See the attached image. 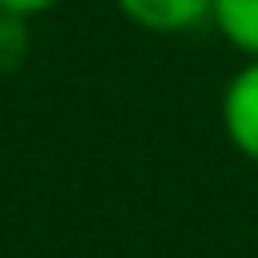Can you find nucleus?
Listing matches in <instances>:
<instances>
[{
	"instance_id": "obj_1",
	"label": "nucleus",
	"mask_w": 258,
	"mask_h": 258,
	"mask_svg": "<svg viewBox=\"0 0 258 258\" xmlns=\"http://www.w3.org/2000/svg\"><path fill=\"white\" fill-rule=\"evenodd\" d=\"M222 129L226 141L258 165V56L246 60L222 89Z\"/></svg>"
},
{
	"instance_id": "obj_2",
	"label": "nucleus",
	"mask_w": 258,
	"mask_h": 258,
	"mask_svg": "<svg viewBox=\"0 0 258 258\" xmlns=\"http://www.w3.org/2000/svg\"><path fill=\"white\" fill-rule=\"evenodd\" d=\"M117 12L153 36H181L214 16V0H113Z\"/></svg>"
},
{
	"instance_id": "obj_3",
	"label": "nucleus",
	"mask_w": 258,
	"mask_h": 258,
	"mask_svg": "<svg viewBox=\"0 0 258 258\" xmlns=\"http://www.w3.org/2000/svg\"><path fill=\"white\" fill-rule=\"evenodd\" d=\"M210 20L242 56H258V0H214Z\"/></svg>"
},
{
	"instance_id": "obj_4",
	"label": "nucleus",
	"mask_w": 258,
	"mask_h": 258,
	"mask_svg": "<svg viewBox=\"0 0 258 258\" xmlns=\"http://www.w3.org/2000/svg\"><path fill=\"white\" fill-rule=\"evenodd\" d=\"M28 56V20L0 12V73L20 69Z\"/></svg>"
},
{
	"instance_id": "obj_5",
	"label": "nucleus",
	"mask_w": 258,
	"mask_h": 258,
	"mask_svg": "<svg viewBox=\"0 0 258 258\" xmlns=\"http://www.w3.org/2000/svg\"><path fill=\"white\" fill-rule=\"evenodd\" d=\"M60 0H0V12L4 16H20V20H32V16H44L48 8H56Z\"/></svg>"
}]
</instances>
